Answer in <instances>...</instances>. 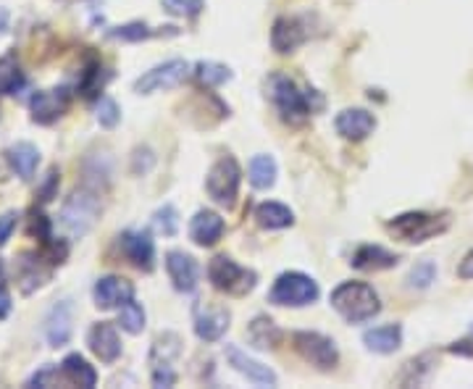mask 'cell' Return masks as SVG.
<instances>
[{"mask_svg": "<svg viewBox=\"0 0 473 389\" xmlns=\"http://www.w3.org/2000/svg\"><path fill=\"white\" fill-rule=\"evenodd\" d=\"M58 379H64L58 368H53V365H43V368H40V371L26 382V387H55Z\"/></svg>", "mask_w": 473, "mask_h": 389, "instance_id": "ab89813d", "label": "cell"}, {"mask_svg": "<svg viewBox=\"0 0 473 389\" xmlns=\"http://www.w3.org/2000/svg\"><path fill=\"white\" fill-rule=\"evenodd\" d=\"M0 282H3V264H0Z\"/></svg>", "mask_w": 473, "mask_h": 389, "instance_id": "7dc6e473", "label": "cell"}, {"mask_svg": "<svg viewBox=\"0 0 473 389\" xmlns=\"http://www.w3.org/2000/svg\"><path fill=\"white\" fill-rule=\"evenodd\" d=\"M119 324L126 334H140L145 329V308L132 297L119 308Z\"/></svg>", "mask_w": 473, "mask_h": 389, "instance_id": "836d02e7", "label": "cell"}, {"mask_svg": "<svg viewBox=\"0 0 473 389\" xmlns=\"http://www.w3.org/2000/svg\"><path fill=\"white\" fill-rule=\"evenodd\" d=\"M166 35L174 37V35H179V29H176V26H158V29H153V26L143 25V22H129V25L113 26V29L108 32V37L122 40V43H143V40L166 37Z\"/></svg>", "mask_w": 473, "mask_h": 389, "instance_id": "d4e9b609", "label": "cell"}, {"mask_svg": "<svg viewBox=\"0 0 473 389\" xmlns=\"http://www.w3.org/2000/svg\"><path fill=\"white\" fill-rule=\"evenodd\" d=\"M208 279L211 284L219 292L226 294H234V297H242L248 292L255 290V271L252 268L240 266L237 261H232L229 255H216L211 264H208Z\"/></svg>", "mask_w": 473, "mask_h": 389, "instance_id": "5b68a950", "label": "cell"}, {"mask_svg": "<svg viewBox=\"0 0 473 389\" xmlns=\"http://www.w3.org/2000/svg\"><path fill=\"white\" fill-rule=\"evenodd\" d=\"M163 8L172 14V16H184V19H195L200 11L205 8L202 0H161Z\"/></svg>", "mask_w": 473, "mask_h": 389, "instance_id": "f35d334b", "label": "cell"}, {"mask_svg": "<svg viewBox=\"0 0 473 389\" xmlns=\"http://www.w3.org/2000/svg\"><path fill=\"white\" fill-rule=\"evenodd\" d=\"M337 135L345 137L350 143H360L366 140L369 135H374L376 129V116L366 108H345L340 116H337Z\"/></svg>", "mask_w": 473, "mask_h": 389, "instance_id": "9a60e30c", "label": "cell"}, {"mask_svg": "<svg viewBox=\"0 0 473 389\" xmlns=\"http://www.w3.org/2000/svg\"><path fill=\"white\" fill-rule=\"evenodd\" d=\"M269 95L274 100V105L279 108L281 119L290 124H302L310 114V97L305 93H300V87L287 76V74H271L269 76Z\"/></svg>", "mask_w": 473, "mask_h": 389, "instance_id": "3957f363", "label": "cell"}, {"mask_svg": "<svg viewBox=\"0 0 473 389\" xmlns=\"http://www.w3.org/2000/svg\"><path fill=\"white\" fill-rule=\"evenodd\" d=\"M319 284L300 271H287L274 282V287L269 292V300L274 305H290V308H302L319 300Z\"/></svg>", "mask_w": 473, "mask_h": 389, "instance_id": "8992f818", "label": "cell"}, {"mask_svg": "<svg viewBox=\"0 0 473 389\" xmlns=\"http://www.w3.org/2000/svg\"><path fill=\"white\" fill-rule=\"evenodd\" d=\"M87 344L93 350V355L98 358L100 364H116L119 355H122V340H119V332L113 324L108 321H100L90 329L87 334Z\"/></svg>", "mask_w": 473, "mask_h": 389, "instance_id": "5bb4252c", "label": "cell"}, {"mask_svg": "<svg viewBox=\"0 0 473 389\" xmlns=\"http://www.w3.org/2000/svg\"><path fill=\"white\" fill-rule=\"evenodd\" d=\"M74 308L69 300H61L55 303L45 316V340L50 347H64L72 340V332H74Z\"/></svg>", "mask_w": 473, "mask_h": 389, "instance_id": "4fadbf2b", "label": "cell"}, {"mask_svg": "<svg viewBox=\"0 0 473 389\" xmlns=\"http://www.w3.org/2000/svg\"><path fill=\"white\" fill-rule=\"evenodd\" d=\"M387 229L402 240V243L421 244L431 237H439L449 229V214H426V211H410L399 214L387 224Z\"/></svg>", "mask_w": 473, "mask_h": 389, "instance_id": "7a4b0ae2", "label": "cell"}, {"mask_svg": "<svg viewBox=\"0 0 473 389\" xmlns=\"http://www.w3.org/2000/svg\"><path fill=\"white\" fill-rule=\"evenodd\" d=\"M93 297H95V305L100 311H113L134 297V287H132V282H126L122 276H103L93 287Z\"/></svg>", "mask_w": 473, "mask_h": 389, "instance_id": "2e32d148", "label": "cell"}, {"mask_svg": "<svg viewBox=\"0 0 473 389\" xmlns=\"http://www.w3.org/2000/svg\"><path fill=\"white\" fill-rule=\"evenodd\" d=\"M105 85V74L100 69L98 61H93L84 72H82V82H79V93L84 97H98Z\"/></svg>", "mask_w": 473, "mask_h": 389, "instance_id": "e575fe53", "label": "cell"}, {"mask_svg": "<svg viewBox=\"0 0 473 389\" xmlns=\"http://www.w3.org/2000/svg\"><path fill=\"white\" fill-rule=\"evenodd\" d=\"M16 224H19V214H16V211H5V214L0 216V247L11 240Z\"/></svg>", "mask_w": 473, "mask_h": 389, "instance_id": "b9f144b4", "label": "cell"}, {"mask_svg": "<svg viewBox=\"0 0 473 389\" xmlns=\"http://www.w3.org/2000/svg\"><path fill=\"white\" fill-rule=\"evenodd\" d=\"M255 221L263 229H287V226L295 224V214L281 203H261L255 208Z\"/></svg>", "mask_w": 473, "mask_h": 389, "instance_id": "83f0119b", "label": "cell"}, {"mask_svg": "<svg viewBox=\"0 0 473 389\" xmlns=\"http://www.w3.org/2000/svg\"><path fill=\"white\" fill-rule=\"evenodd\" d=\"M224 234V219L213 211H198L190 221V237L200 247H213Z\"/></svg>", "mask_w": 473, "mask_h": 389, "instance_id": "7402d4cb", "label": "cell"}, {"mask_svg": "<svg viewBox=\"0 0 473 389\" xmlns=\"http://www.w3.org/2000/svg\"><path fill=\"white\" fill-rule=\"evenodd\" d=\"M229 311L219 305H195V334L202 342H219L229 329Z\"/></svg>", "mask_w": 473, "mask_h": 389, "instance_id": "ac0fdd59", "label": "cell"}, {"mask_svg": "<svg viewBox=\"0 0 473 389\" xmlns=\"http://www.w3.org/2000/svg\"><path fill=\"white\" fill-rule=\"evenodd\" d=\"M240 179H242V171H240V164L232 158V155H224L219 158L208 176H205V190L208 194L219 203V205H226L232 208L234 200H237V193H240Z\"/></svg>", "mask_w": 473, "mask_h": 389, "instance_id": "52a82bcc", "label": "cell"}, {"mask_svg": "<svg viewBox=\"0 0 473 389\" xmlns=\"http://www.w3.org/2000/svg\"><path fill=\"white\" fill-rule=\"evenodd\" d=\"M295 350L302 355V361L319 365V368H334L340 361V353H337V344L319 334V332H298L295 337Z\"/></svg>", "mask_w": 473, "mask_h": 389, "instance_id": "8fae6325", "label": "cell"}, {"mask_svg": "<svg viewBox=\"0 0 473 389\" xmlns=\"http://www.w3.org/2000/svg\"><path fill=\"white\" fill-rule=\"evenodd\" d=\"M308 40V32H305V25L295 19V16H281L276 19L274 29H271V45L279 53H292L295 48H300L302 43Z\"/></svg>", "mask_w": 473, "mask_h": 389, "instance_id": "44dd1931", "label": "cell"}, {"mask_svg": "<svg viewBox=\"0 0 473 389\" xmlns=\"http://www.w3.org/2000/svg\"><path fill=\"white\" fill-rule=\"evenodd\" d=\"M226 361L229 365L237 371V374H242V376H248L252 384H263V387H276V374L269 368V365H263L261 361H255V358H250L248 353H242L237 344H226Z\"/></svg>", "mask_w": 473, "mask_h": 389, "instance_id": "e0dca14e", "label": "cell"}, {"mask_svg": "<svg viewBox=\"0 0 473 389\" xmlns=\"http://www.w3.org/2000/svg\"><path fill=\"white\" fill-rule=\"evenodd\" d=\"M100 216V200L95 190H76L61 208V224L72 237H84Z\"/></svg>", "mask_w": 473, "mask_h": 389, "instance_id": "277c9868", "label": "cell"}, {"mask_svg": "<svg viewBox=\"0 0 473 389\" xmlns=\"http://www.w3.org/2000/svg\"><path fill=\"white\" fill-rule=\"evenodd\" d=\"M458 276L463 279V282H471L473 279V250L460 261V266H458Z\"/></svg>", "mask_w": 473, "mask_h": 389, "instance_id": "f6af8a7d", "label": "cell"}, {"mask_svg": "<svg viewBox=\"0 0 473 389\" xmlns=\"http://www.w3.org/2000/svg\"><path fill=\"white\" fill-rule=\"evenodd\" d=\"M11 308H14V303H11V292L5 284H0V321H5V318L11 316Z\"/></svg>", "mask_w": 473, "mask_h": 389, "instance_id": "ee69618b", "label": "cell"}, {"mask_svg": "<svg viewBox=\"0 0 473 389\" xmlns=\"http://www.w3.org/2000/svg\"><path fill=\"white\" fill-rule=\"evenodd\" d=\"M331 308L350 324H363L381 314L379 294L366 282H342L331 292Z\"/></svg>", "mask_w": 473, "mask_h": 389, "instance_id": "6da1fadb", "label": "cell"}, {"mask_svg": "<svg viewBox=\"0 0 473 389\" xmlns=\"http://www.w3.org/2000/svg\"><path fill=\"white\" fill-rule=\"evenodd\" d=\"M72 105V93L69 87H53V90H40L29 97V111L34 124H53L58 122Z\"/></svg>", "mask_w": 473, "mask_h": 389, "instance_id": "30bf717a", "label": "cell"}, {"mask_svg": "<svg viewBox=\"0 0 473 389\" xmlns=\"http://www.w3.org/2000/svg\"><path fill=\"white\" fill-rule=\"evenodd\" d=\"M5 158L11 164V169L16 171V176H22L25 182H29L37 171L40 164V150L32 145V143H16L5 150Z\"/></svg>", "mask_w": 473, "mask_h": 389, "instance_id": "4316f807", "label": "cell"}, {"mask_svg": "<svg viewBox=\"0 0 473 389\" xmlns=\"http://www.w3.org/2000/svg\"><path fill=\"white\" fill-rule=\"evenodd\" d=\"M61 376H64L66 384H74V387L93 389L98 384V371L87 364L79 353H72V355L64 358V364H61Z\"/></svg>", "mask_w": 473, "mask_h": 389, "instance_id": "cb8c5ba5", "label": "cell"}, {"mask_svg": "<svg viewBox=\"0 0 473 389\" xmlns=\"http://www.w3.org/2000/svg\"><path fill=\"white\" fill-rule=\"evenodd\" d=\"M434 279H437V266H434L431 261H424V264L410 268V274H408V287H413V290H426V287H431Z\"/></svg>", "mask_w": 473, "mask_h": 389, "instance_id": "74e56055", "label": "cell"}, {"mask_svg": "<svg viewBox=\"0 0 473 389\" xmlns=\"http://www.w3.org/2000/svg\"><path fill=\"white\" fill-rule=\"evenodd\" d=\"M166 271L174 282V287L179 292H192L200 282V266L198 261L182 250H172L166 255Z\"/></svg>", "mask_w": 473, "mask_h": 389, "instance_id": "d6986e66", "label": "cell"}, {"mask_svg": "<svg viewBox=\"0 0 473 389\" xmlns=\"http://www.w3.org/2000/svg\"><path fill=\"white\" fill-rule=\"evenodd\" d=\"M153 164H155V155H153L150 147H137L134 150V155H132V171L134 174H148L153 169Z\"/></svg>", "mask_w": 473, "mask_h": 389, "instance_id": "60d3db41", "label": "cell"}, {"mask_svg": "<svg viewBox=\"0 0 473 389\" xmlns=\"http://www.w3.org/2000/svg\"><path fill=\"white\" fill-rule=\"evenodd\" d=\"M471 342H455L452 347H449V353H463V355H473V350L468 347Z\"/></svg>", "mask_w": 473, "mask_h": 389, "instance_id": "bcb514c9", "label": "cell"}, {"mask_svg": "<svg viewBox=\"0 0 473 389\" xmlns=\"http://www.w3.org/2000/svg\"><path fill=\"white\" fill-rule=\"evenodd\" d=\"M55 187H58V171L50 169L48 176H45V185H43V193H40V200H43V203L53 200V194H55Z\"/></svg>", "mask_w": 473, "mask_h": 389, "instance_id": "7bdbcfd3", "label": "cell"}, {"mask_svg": "<svg viewBox=\"0 0 473 389\" xmlns=\"http://www.w3.org/2000/svg\"><path fill=\"white\" fill-rule=\"evenodd\" d=\"M25 72L19 69L14 55L0 58V95H16L25 87Z\"/></svg>", "mask_w": 473, "mask_h": 389, "instance_id": "4dcf8cb0", "label": "cell"}, {"mask_svg": "<svg viewBox=\"0 0 473 389\" xmlns=\"http://www.w3.org/2000/svg\"><path fill=\"white\" fill-rule=\"evenodd\" d=\"M122 122V108L113 97L100 95L98 100V124L103 129H113L116 124Z\"/></svg>", "mask_w": 473, "mask_h": 389, "instance_id": "8d00e7d4", "label": "cell"}, {"mask_svg": "<svg viewBox=\"0 0 473 389\" xmlns=\"http://www.w3.org/2000/svg\"><path fill=\"white\" fill-rule=\"evenodd\" d=\"M248 340L258 350H271L276 347V342L281 340V332L271 318L258 316L252 318V324L248 326Z\"/></svg>", "mask_w": 473, "mask_h": 389, "instance_id": "f1b7e54d", "label": "cell"}, {"mask_svg": "<svg viewBox=\"0 0 473 389\" xmlns=\"http://www.w3.org/2000/svg\"><path fill=\"white\" fill-rule=\"evenodd\" d=\"M153 226L163 234V237H174L179 229V214L174 205H163L153 214Z\"/></svg>", "mask_w": 473, "mask_h": 389, "instance_id": "d590c367", "label": "cell"}, {"mask_svg": "<svg viewBox=\"0 0 473 389\" xmlns=\"http://www.w3.org/2000/svg\"><path fill=\"white\" fill-rule=\"evenodd\" d=\"M234 74L229 66L224 64H216V61H200L198 66H195V79H198L200 85H205V87H219V85H224L229 82Z\"/></svg>", "mask_w": 473, "mask_h": 389, "instance_id": "d6a6232c", "label": "cell"}, {"mask_svg": "<svg viewBox=\"0 0 473 389\" xmlns=\"http://www.w3.org/2000/svg\"><path fill=\"white\" fill-rule=\"evenodd\" d=\"M363 342L371 353H379V355H389L399 350L402 344V326L399 324H387V326H376V329H369L363 334Z\"/></svg>", "mask_w": 473, "mask_h": 389, "instance_id": "484cf974", "label": "cell"}, {"mask_svg": "<svg viewBox=\"0 0 473 389\" xmlns=\"http://www.w3.org/2000/svg\"><path fill=\"white\" fill-rule=\"evenodd\" d=\"M122 247H124L126 258L143 271H153L155 266V244L150 232H124L122 234Z\"/></svg>", "mask_w": 473, "mask_h": 389, "instance_id": "ffe728a7", "label": "cell"}, {"mask_svg": "<svg viewBox=\"0 0 473 389\" xmlns=\"http://www.w3.org/2000/svg\"><path fill=\"white\" fill-rule=\"evenodd\" d=\"M182 353V340L174 332L161 334L158 340L153 342L150 350V376L155 387H174L176 384V371L172 368L176 358Z\"/></svg>", "mask_w": 473, "mask_h": 389, "instance_id": "ba28073f", "label": "cell"}, {"mask_svg": "<svg viewBox=\"0 0 473 389\" xmlns=\"http://www.w3.org/2000/svg\"><path fill=\"white\" fill-rule=\"evenodd\" d=\"M187 74H190V66L182 58L158 64V66H153L150 72H145L134 82V93L153 95V93H161V90H174V87H179L187 79Z\"/></svg>", "mask_w": 473, "mask_h": 389, "instance_id": "9c48e42d", "label": "cell"}, {"mask_svg": "<svg viewBox=\"0 0 473 389\" xmlns=\"http://www.w3.org/2000/svg\"><path fill=\"white\" fill-rule=\"evenodd\" d=\"M398 255L384 250L381 244H360L350 264L358 271H384V268L398 266Z\"/></svg>", "mask_w": 473, "mask_h": 389, "instance_id": "603a6c76", "label": "cell"}, {"mask_svg": "<svg viewBox=\"0 0 473 389\" xmlns=\"http://www.w3.org/2000/svg\"><path fill=\"white\" fill-rule=\"evenodd\" d=\"M431 371H434V355L424 353V355L413 358L410 364H405V371H402V376H399L398 382L405 384V387H419V384H424L426 379H429Z\"/></svg>", "mask_w": 473, "mask_h": 389, "instance_id": "1f68e13d", "label": "cell"}, {"mask_svg": "<svg viewBox=\"0 0 473 389\" xmlns=\"http://www.w3.org/2000/svg\"><path fill=\"white\" fill-rule=\"evenodd\" d=\"M50 276H53V264L43 255V250L19 255V261H16V282H19V290L25 292V294L40 290Z\"/></svg>", "mask_w": 473, "mask_h": 389, "instance_id": "7c38bea8", "label": "cell"}, {"mask_svg": "<svg viewBox=\"0 0 473 389\" xmlns=\"http://www.w3.org/2000/svg\"><path fill=\"white\" fill-rule=\"evenodd\" d=\"M248 176L255 190H271L276 182V161L271 155H255L250 161Z\"/></svg>", "mask_w": 473, "mask_h": 389, "instance_id": "f546056e", "label": "cell"}]
</instances>
